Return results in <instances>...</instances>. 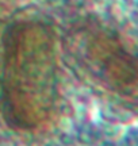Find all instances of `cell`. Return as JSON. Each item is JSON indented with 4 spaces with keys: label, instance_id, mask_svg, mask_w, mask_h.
Returning a JSON list of instances; mask_svg holds the SVG:
<instances>
[{
    "label": "cell",
    "instance_id": "obj_1",
    "mask_svg": "<svg viewBox=\"0 0 138 146\" xmlns=\"http://www.w3.org/2000/svg\"><path fill=\"white\" fill-rule=\"evenodd\" d=\"M1 111L7 125L37 131L49 123L58 96V54L54 30L41 21L11 25L3 36Z\"/></svg>",
    "mask_w": 138,
    "mask_h": 146
},
{
    "label": "cell",
    "instance_id": "obj_2",
    "mask_svg": "<svg viewBox=\"0 0 138 146\" xmlns=\"http://www.w3.org/2000/svg\"><path fill=\"white\" fill-rule=\"evenodd\" d=\"M91 39L95 42V47L88 45L87 49L95 52L94 58L102 66L104 77L110 80V85H114L118 91L134 85L137 81L135 61L117 39V36L100 31Z\"/></svg>",
    "mask_w": 138,
    "mask_h": 146
}]
</instances>
